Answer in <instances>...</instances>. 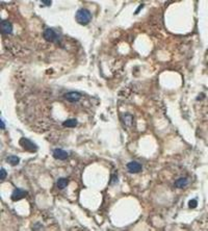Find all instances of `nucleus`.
<instances>
[{
    "label": "nucleus",
    "mask_w": 208,
    "mask_h": 231,
    "mask_svg": "<svg viewBox=\"0 0 208 231\" xmlns=\"http://www.w3.org/2000/svg\"><path fill=\"white\" fill-rule=\"evenodd\" d=\"M122 119H123L124 123L126 124V125H131V124H132L133 118H132V116H131V115L124 114L123 116H122Z\"/></svg>",
    "instance_id": "13"
},
{
    "label": "nucleus",
    "mask_w": 208,
    "mask_h": 231,
    "mask_svg": "<svg viewBox=\"0 0 208 231\" xmlns=\"http://www.w3.org/2000/svg\"><path fill=\"white\" fill-rule=\"evenodd\" d=\"M41 2L43 4H45V5H47V6H50V5H51V3H52L51 1H44V0H43V1H41Z\"/></svg>",
    "instance_id": "17"
},
{
    "label": "nucleus",
    "mask_w": 208,
    "mask_h": 231,
    "mask_svg": "<svg viewBox=\"0 0 208 231\" xmlns=\"http://www.w3.org/2000/svg\"><path fill=\"white\" fill-rule=\"evenodd\" d=\"M6 176H8V172H6V170H4L3 168H1V170H0V179H1V181H3V180L6 178Z\"/></svg>",
    "instance_id": "14"
},
{
    "label": "nucleus",
    "mask_w": 208,
    "mask_h": 231,
    "mask_svg": "<svg viewBox=\"0 0 208 231\" xmlns=\"http://www.w3.org/2000/svg\"><path fill=\"white\" fill-rule=\"evenodd\" d=\"M77 124L78 122L76 119H69V120H66V121L62 123V125L66 127H70V128H74V127L77 126Z\"/></svg>",
    "instance_id": "11"
},
{
    "label": "nucleus",
    "mask_w": 208,
    "mask_h": 231,
    "mask_svg": "<svg viewBox=\"0 0 208 231\" xmlns=\"http://www.w3.org/2000/svg\"><path fill=\"white\" fill-rule=\"evenodd\" d=\"M127 170L129 171V173L134 174V173L142 172L143 167L140 163H137V161H130V163H127Z\"/></svg>",
    "instance_id": "5"
},
{
    "label": "nucleus",
    "mask_w": 208,
    "mask_h": 231,
    "mask_svg": "<svg viewBox=\"0 0 208 231\" xmlns=\"http://www.w3.org/2000/svg\"><path fill=\"white\" fill-rule=\"evenodd\" d=\"M6 161H8V163L11 166H17L18 163H20V158L18 157V156H16V155H11V156H8V157L6 158Z\"/></svg>",
    "instance_id": "12"
},
{
    "label": "nucleus",
    "mask_w": 208,
    "mask_h": 231,
    "mask_svg": "<svg viewBox=\"0 0 208 231\" xmlns=\"http://www.w3.org/2000/svg\"><path fill=\"white\" fill-rule=\"evenodd\" d=\"M64 98L66 100L70 101V102H76V101H79L81 98V94L77 93V92H69L64 95Z\"/></svg>",
    "instance_id": "7"
},
{
    "label": "nucleus",
    "mask_w": 208,
    "mask_h": 231,
    "mask_svg": "<svg viewBox=\"0 0 208 231\" xmlns=\"http://www.w3.org/2000/svg\"><path fill=\"white\" fill-rule=\"evenodd\" d=\"M27 191H24V189L22 188H15L13 191V194H11V200L13 201H19L21 199H23V198H25L27 196Z\"/></svg>",
    "instance_id": "4"
},
{
    "label": "nucleus",
    "mask_w": 208,
    "mask_h": 231,
    "mask_svg": "<svg viewBox=\"0 0 208 231\" xmlns=\"http://www.w3.org/2000/svg\"><path fill=\"white\" fill-rule=\"evenodd\" d=\"M76 21L81 25H87L92 20V14L90 11L85 10V8H81V10L77 11L76 13Z\"/></svg>",
    "instance_id": "1"
},
{
    "label": "nucleus",
    "mask_w": 208,
    "mask_h": 231,
    "mask_svg": "<svg viewBox=\"0 0 208 231\" xmlns=\"http://www.w3.org/2000/svg\"><path fill=\"white\" fill-rule=\"evenodd\" d=\"M52 154H53V157L56 158V159H59V160H65V159L68 158V153H67L65 150L59 149V148L54 149V151H53Z\"/></svg>",
    "instance_id": "8"
},
{
    "label": "nucleus",
    "mask_w": 208,
    "mask_h": 231,
    "mask_svg": "<svg viewBox=\"0 0 208 231\" xmlns=\"http://www.w3.org/2000/svg\"><path fill=\"white\" fill-rule=\"evenodd\" d=\"M0 30H1V33L3 34H10L13 32V25L11 22L6 21V20H2L1 24H0Z\"/></svg>",
    "instance_id": "6"
},
{
    "label": "nucleus",
    "mask_w": 208,
    "mask_h": 231,
    "mask_svg": "<svg viewBox=\"0 0 208 231\" xmlns=\"http://www.w3.org/2000/svg\"><path fill=\"white\" fill-rule=\"evenodd\" d=\"M0 124H1V125H0V127H1V129H2V130H3V129L4 128H5V124H4V122H3V120H0Z\"/></svg>",
    "instance_id": "18"
},
{
    "label": "nucleus",
    "mask_w": 208,
    "mask_h": 231,
    "mask_svg": "<svg viewBox=\"0 0 208 231\" xmlns=\"http://www.w3.org/2000/svg\"><path fill=\"white\" fill-rule=\"evenodd\" d=\"M197 205H198V202H197V200H196V199L189 200V202H188V207H189V208H195V207H197Z\"/></svg>",
    "instance_id": "15"
},
{
    "label": "nucleus",
    "mask_w": 208,
    "mask_h": 231,
    "mask_svg": "<svg viewBox=\"0 0 208 231\" xmlns=\"http://www.w3.org/2000/svg\"><path fill=\"white\" fill-rule=\"evenodd\" d=\"M43 36H44V39H45L46 41L51 42V43L56 42V41L58 40V34H57V32L52 28L45 29L44 32H43Z\"/></svg>",
    "instance_id": "3"
},
{
    "label": "nucleus",
    "mask_w": 208,
    "mask_h": 231,
    "mask_svg": "<svg viewBox=\"0 0 208 231\" xmlns=\"http://www.w3.org/2000/svg\"><path fill=\"white\" fill-rule=\"evenodd\" d=\"M143 8H144V4H140V5L138 6V8H137V10H136V11H134V14H135V15H136V14H138V13H140V11L142 10Z\"/></svg>",
    "instance_id": "16"
},
{
    "label": "nucleus",
    "mask_w": 208,
    "mask_h": 231,
    "mask_svg": "<svg viewBox=\"0 0 208 231\" xmlns=\"http://www.w3.org/2000/svg\"><path fill=\"white\" fill-rule=\"evenodd\" d=\"M187 184H188V180L186 178H179L175 181L174 185H175V188H185Z\"/></svg>",
    "instance_id": "9"
},
{
    "label": "nucleus",
    "mask_w": 208,
    "mask_h": 231,
    "mask_svg": "<svg viewBox=\"0 0 208 231\" xmlns=\"http://www.w3.org/2000/svg\"><path fill=\"white\" fill-rule=\"evenodd\" d=\"M20 146L24 148L26 151H29V152H36L38 151V146L34 144L32 141L28 140V138H20V142H19Z\"/></svg>",
    "instance_id": "2"
},
{
    "label": "nucleus",
    "mask_w": 208,
    "mask_h": 231,
    "mask_svg": "<svg viewBox=\"0 0 208 231\" xmlns=\"http://www.w3.org/2000/svg\"><path fill=\"white\" fill-rule=\"evenodd\" d=\"M56 184H57V188H58L59 189H64V188H66L67 186H68L69 180L67 178H59L58 180H57Z\"/></svg>",
    "instance_id": "10"
}]
</instances>
